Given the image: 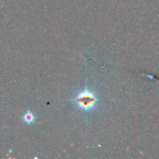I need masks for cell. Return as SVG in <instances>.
<instances>
[{"label": "cell", "instance_id": "6da1fadb", "mask_svg": "<svg viewBox=\"0 0 159 159\" xmlns=\"http://www.w3.org/2000/svg\"><path fill=\"white\" fill-rule=\"evenodd\" d=\"M69 101L73 102L81 111L89 112L94 109L99 99L94 92L85 87L73 99Z\"/></svg>", "mask_w": 159, "mask_h": 159}, {"label": "cell", "instance_id": "7a4b0ae2", "mask_svg": "<svg viewBox=\"0 0 159 159\" xmlns=\"http://www.w3.org/2000/svg\"><path fill=\"white\" fill-rule=\"evenodd\" d=\"M23 120L24 121V123H26V124H32L35 120V116H34V114L32 112L30 111V110H27L24 113V115H23Z\"/></svg>", "mask_w": 159, "mask_h": 159}]
</instances>
